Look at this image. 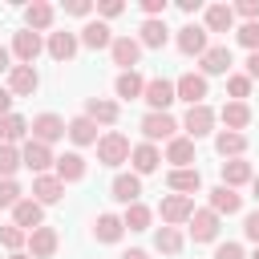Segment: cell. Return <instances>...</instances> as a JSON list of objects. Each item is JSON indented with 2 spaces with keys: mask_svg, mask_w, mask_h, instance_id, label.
Listing matches in <instances>:
<instances>
[{
  "mask_svg": "<svg viewBox=\"0 0 259 259\" xmlns=\"http://www.w3.org/2000/svg\"><path fill=\"white\" fill-rule=\"evenodd\" d=\"M77 45H81L77 32H53V36H49V57H53V61H73Z\"/></svg>",
  "mask_w": 259,
  "mask_h": 259,
  "instance_id": "21",
  "label": "cell"
},
{
  "mask_svg": "<svg viewBox=\"0 0 259 259\" xmlns=\"http://www.w3.org/2000/svg\"><path fill=\"white\" fill-rule=\"evenodd\" d=\"M214 150L231 162V158H243V150H247V138L243 134H235V130H223L219 138H214Z\"/></svg>",
  "mask_w": 259,
  "mask_h": 259,
  "instance_id": "31",
  "label": "cell"
},
{
  "mask_svg": "<svg viewBox=\"0 0 259 259\" xmlns=\"http://www.w3.org/2000/svg\"><path fill=\"white\" fill-rule=\"evenodd\" d=\"M8 259H32V255H24V251H12V255H8Z\"/></svg>",
  "mask_w": 259,
  "mask_h": 259,
  "instance_id": "56",
  "label": "cell"
},
{
  "mask_svg": "<svg viewBox=\"0 0 259 259\" xmlns=\"http://www.w3.org/2000/svg\"><path fill=\"white\" fill-rule=\"evenodd\" d=\"M40 49H45V45H40V32H32V28H24V32L12 36V53H16L20 65H32V61L40 57Z\"/></svg>",
  "mask_w": 259,
  "mask_h": 259,
  "instance_id": "13",
  "label": "cell"
},
{
  "mask_svg": "<svg viewBox=\"0 0 259 259\" xmlns=\"http://www.w3.org/2000/svg\"><path fill=\"white\" fill-rule=\"evenodd\" d=\"M69 138H73L77 146H97V121H89L85 113L73 117V121H69Z\"/></svg>",
  "mask_w": 259,
  "mask_h": 259,
  "instance_id": "34",
  "label": "cell"
},
{
  "mask_svg": "<svg viewBox=\"0 0 259 259\" xmlns=\"http://www.w3.org/2000/svg\"><path fill=\"white\" fill-rule=\"evenodd\" d=\"M138 194H142V178H138V174H117L113 186H109V198H117V202H125V206H134Z\"/></svg>",
  "mask_w": 259,
  "mask_h": 259,
  "instance_id": "18",
  "label": "cell"
},
{
  "mask_svg": "<svg viewBox=\"0 0 259 259\" xmlns=\"http://www.w3.org/2000/svg\"><path fill=\"white\" fill-rule=\"evenodd\" d=\"M8 61H12V53L0 45V73H12V65H8Z\"/></svg>",
  "mask_w": 259,
  "mask_h": 259,
  "instance_id": "53",
  "label": "cell"
},
{
  "mask_svg": "<svg viewBox=\"0 0 259 259\" xmlns=\"http://www.w3.org/2000/svg\"><path fill=\"white\" fill-rule=\"evenodd\" d=\"M235 16H243L247 24H255L259 20V0H239L235 4Z\"/></svg>",
  "mask_w": 259,
  "mask_h": 259,
  "instance_id": "44",
  "label": "cell"
},
{
  "mask_svg": "<svg viewBox=\"0 0 259 259\" xmlns=\"http://www.w3.org/2000/svg\"><path fill=\"white\" fill-rule=\"evenodd\" d=\"M243 235H247V239H251V243H255V247H259V210H255V214H247V219H243Z\"/></svg>",
  "mask_w": 259,
  "mask_h": 259,
  "instance_id": "46",
  "label": "cell"
},
{
  "mask_svg": "<svg viewBox=\"0 0 259 259\" xmlns=\"http://www.w3.org/2000/svg\"><path fill=\"white\" fill-rule=\"evenodd\" d=\"M8 113H12V93L0 89V117H8Z\"/></svg>",
  "mask_w": 259,
  "mask_h": 259,
  "instance_id": "50",
  "label": "cell"
},
{
  "mask_svg": "<svg viewBox=\"0 0 259 259\" xmlns=\"http://www.w3.org/2000/svg\"><path fill=\"white\" fill-rule=\"evenodd\" d=\"M121 231H125V223H121L117 214H97V223H93V235H97L101 243H117Z\"/></svg>",
  "mask_w": 259,
  "mask_h": 259,
  "instance_id": "35",
  "label": "cell"
},
{
  "mask_svg": "<svg viewBox=\"0 0 259 259\" xmlns=\"http://www.w3.org/2000/svg\"><path fill=\"white\" fill-rule=\"evenodd\" d=\"M24 239H28V231H20V227H0V243H4L8 251H20Z\"/></svg>",
  "mask_w": 259,
  "mask_h": 259,
  "instance_id": "41",
  "label": "cell"
},
{
  "mask_svg": "<svg viewBox=\"0 0 259 259\" xmlns=\"http://www.w3.org/2000/svg\"><path fill=\"white\" fill-rule=\"evenodd\" d=\"M20 162H24V166H28L32 174H45L49 166H57L53 150H49V146H40V142H32V138L24 142V150H20Z\"/></svg>",
  "mask_w": 259,
  "mask_h": 259,
  "instance_id": "11",
  "label": "cell"
},
{
  "mask_svg": "<svg viewBox=\"0 0 259 259\" xmlns=\"http://www.w3.org/2000/svg\"><path fill=\"white\" fill-rule=\"evenodd\" d=\"M247 77H251V81H259V53H251V57H247Z\"/></svg>",
  "mask_w": 259,
  "mask_h": 259,
  "instance_id": "51",
  "label": "cell"
},
{
  "mask_svg": "<svg viewBox=\"0 0 259 259\" xmlns=\"http://www.w3.org/2000/svg\"><path fill=\"white\" fill-rule=\"evenodd\" d=\"M235 28V8L231 4H210L206 8V32H231Z\"/></svg>",
  "mask_w": 259,
  "mask_h": 259,
  "instance_id": "27",
  "label": "cell"
},
{
  "mask_svg": "<svg viewBox=\"0 0 259 259\" xmlns=\"http://www.w3.org/2000/svg\"><path fill=\"white\" fill-rule=\"evenodd\" d=\"M121 259H150V255H146V251H138V247H134V251H125V255H121Z\"/></svg>",
  "mask_w": 259,
  "mask_h": 259,
  "instance_id": "54",
  "label": "cell"
},
{
  "mask_svg": "<svg viewBox=\"0 0 259 259\" xmlns=\"http://www.w3.org/2000/svg\"><path fill=\"white\" fill-rule=\"evenodd\" d=\"M166 182H170V190H174V194H194V190L202 186V174H198L194 166H186V170H170V174H166Z\"/></svg>",
  "mask_w": 259,
  "mask_h": 259,
  "instance_id": "25",
  "label": "cell"
},
{
  "mask_svg": "<svg viewBox=\"0 0 259 259\" xmlns=\"http://www.w3.org/2000/svg\"><path fill=\"white\" fill-rule=\"evenodd\" d=\"M16 202H20V186H16L12 178H0V206H8V210H12Z\"/></svg>",
  "mask_w": 259,
  "mask_h": 259,
  "instance_id": "43",
  "label": "cell"
},
{
  "mask_svg": "<svg viewBox=\"0 0 259 259\" xmlns=\"http://www.w3.org/2000/svg\"><path fill=\"white\" fill-rule=\"evenodd\" d=\"M214 259H247V255H243L239 243H219V247H214Z\"/></svg>",
  "mask_w": 259,
  "mask_h": 259,
  "instance_id": "45",
  "label": "cell"
},
{
  "mask_svg": "<svg viewBox=\"0 0 259 259\" xmlns=\"http://www.w3.org/2000/svg\"><path fill=\"white\" fill-rule=\"evenodd\" d=\"M174 89H178V101L202 105V97H206V77H202V73H182V77L174 81Z\"/></svg>",
  "mask_w": 259,
  "mask_h": 259,
  "instance_id": "10",
  "label": "cell"
},
{
  "mask_svg": "<svg viewBox=\"0 0 259 259\" xmlns=\"http://www.w3.org/2000/svg\"><path fill=\"white\" fill-rule=\"evenodd\" d=\"M158 214H162V223H166V227L190 223V214H194V198H190V194H166V198H162V206H158Z\"/></svg>",
  "mask_w": 259,
  "mask_h": 259,
  "instance_id": "6",
  "label": "cell"
},
{
  "mask_svg": "<svg viewBox=\"0 0 259 259\" xmlns=\"http://www.w3.org/2000/svg\"><path fill=\"white\" fill-rule=\"evenodd\" d=\"M178 8L190 16V12H198V8H202V0H178Z\"/></svg>",
  "mask_w": 259,
  "mask_h": 259,
  "instance_id": "52",
  "label": "cell"
},
{
  "mask_svg": "<svg viewBox=\"0 0 259 259\" xmlns=\"http://www.w3.org/2000/svg\"><path fill=\"white\" fill-rule=\"evenodd\" d=\"M24 24H28L32 32L49 28V24H53V4H45V0H32V4H24Z\"/></svg>",
  "mask_w": 259,
  "mask_h": 259,
  "instance_id": "29",
  "label": "cell"
},
{
  "mask_svg": "<svg viewBox=\"0 0 259 259\" xmlns=\"http://www.w3.org/2000/svg\"><path fill=\"white\" fill-rule=\"evenodd\" d=\"M142 12H146V20H158L166 12V0H142Z\"/></svg>",
  "mask_w": 259,
  "mask_h": 259,
  "instance_id": "47",
  "label": "cell"
},
{
  "mask_svg": "<svg viewBox=\"0 0 259 259\" xmlns=\"http://www.w3.org/2000/svg\"><path fill=\"white\" fill-rule=\"evenodd\" d=\"M166 162H170L174 170H186V166L194 162V142H190V138H174V142H166Z\"/></svg>",
  "mask_w": 259,
  "mask_h": 259,
  "instance_id": "22",
  "label": "cell"
},
{
  "mask_svg": "<svg viewBox=\"0 0 259 259\" xmlns=\"http://www.w3.org/2000/svg\"><path fill=\"white\" fill-rule=\"evenodd\" d=\"M142 134H146L150 146H154V142H174V138H178V121H174L170 113H146V117H142Z\"/></svg>",
  "mask_w": 259,
  "mask_h": 259,
  "instance_id": "5",
  "label": "cell"
},
{
  "mask_svg": "<svg viewBox=\"0 0 259 259\" xmlns=\"http://www.w3.org/2000/svg\"><path fill=\"white\" fill-rule=\"evenodd\" d=\"M251 259H259V247H255V255H251Z\"/></svg>",
  "mask_w": 259,
  "mask_h": 259,
  "instance_id": "57",
  "label": "cell"
},
{
  "mask_svg": "<svg viewBox=\"0 0 259 259\" xmlns=\"http://www.w3.org/2000/svg\"><path fill=\"white\" fill-rule=\"evenodd\" d=\"M235 36H239V45H243V49L259 53V20H255V24H243V28L235 32Z\"/></svg>",
  "mask_w": 259,
  "mask_h": 259,
  "instance_id": "42",
  "label": "cell"
},
{
  "mask_svg": "<svg viewBox=\"0 0 259 259\" xmlns=\"http://www.w3.org/2000/svg\"><path fill=\"white\" fill-rule=\"evenodd\" d=\"M28 130H32V142H40V146H53V142H61V138L69 134V125H65L57 113H36Z\"/></svg>",
  "mask_w": 259,
  "mask_h": 259,
  "instance_id": "4",
  "label": "cell"
},
{
  "mask_svg": "<svg viewBox=\"0 0 259 259\" xmlns=\"http://www.w3.org/2000/svg\"><path fill=\"white\" fill-rule=\"evenodd\" d=\"M57 243H61V235H57L53 227H36V231L28 235V255H32V259H49V255L57 251Z\"/></svg>",
  "mask_w": 259,
  "mask_h": 259,
  "instance_id": "17",
  "label": "cell"
},
{
  "mask_svg": "<svg viewBox=\"0 0 259 259\" xmlns=\"http://www.w3.org/2000/svg\"><path fill=\"white\" fill-rule=\"evenodd\" d=\"M255 178V170H251V162L247 158H231V162H223V186H243V182H251Z\"/></svg>",
  "mask_w": 259,
  "mask_h": 259,
  "instance_id": "24",
  "label": "cell"
},
{
  "mask_svg": "<svg viewBox=\"0 0 259 259\" xmlns=\"http://www.w3.org/2000/svg\"><path fill=\"white\" fill-rule=\"evenodd\" d=\"M251 190H255V198H259V174H255V178H251Z\"/></svg>",
  "mask_w": 259,
  "mask_h": 259,
  "instance_id": "55",
  "label": "cell"
},
{
  "mask_svg": "<svg viewBox=\"0 0 259 259\" xmlns=\"http://www.w3.org/2000/svg\"><path fill=\"white\" fill-rule=\"evenodd\" d=\"M130 154H134V146H130L125 134L109 130V134L97 138V162L101 166H121V162H130Z\"/></svg>",
  "mask_w": 259,
  "mask_h": 259,
  "instance_id": "1",
  "label": "cell"
},
{
  "mask_svg": "<svg viewBox=\"0 0 259 259\" xmlns=\"http://www.w3.org/2000/svg\"><path fill=\"white\" fill-rule=\"evenodd\" d=\"M142 36H138V45L142 49H162L166 45V36H170V28L162 24V20H142V28H138Z\"/></svg>",
  "mask_w": 259,
  "mask_h": 259,
  "instance_id": "30",
  "label": "cell"
},
{
  "mask_svg": "<svg viewBox=\"0 0 259 259\" xmlns=\"http://www.w3.org/2000/svg\"><path fill=\"white\" fill-rule=\"evenodd\" d=\"M130 162H134V174H154V170H158V162H162V154H158V146L142 142V146H134Z\"/></svg>",
  "mask_w": 259,
  "mask_h": 259,
  "instance_id": "23",
  "label": "cell"
},
{
  "mask_svg": "<svg viewBox=\"0 0 259 259\" xmlns=\"http://www.w3.org/2000/svg\"><path fill=\"white\" fill-rule=\"evenodd\" d=\"M214 235H219V214H214L210 206H206V210H194V214H190V239H194V243H210Z\"/></svg>",
  "mask_w": 259,
  "mask_h": 259,
  "instance_id": "16",
  "label": "cell"
},
{
  "mask_svg": "<svg viewBox=\"0 0 259 259\" xmlns=\"http://www.w3.org/2000/svg\"><path fill=\"white\" fill-rule=\"evenodd\" d=\"M198 65H202V77H219V73H231V49L227 45H210L202 57H198Z\"/></svg>",
  "mask_w": 259,
  "mask_h": 259,
  "instance_id": "9",
  "label": "cell"
},
{
  "mask_svg": "<svg viewBox=\"0 0 259 259\" xmlns=\"http://www.w3.org/2000/svg\"><path fill=\"white\" fill-rule=\"evenodd\" d=\"M12 227H20V231H36V227H45V206L36 202V198H20L16 206H12Z\"/></svg>",
  "mask_w": 259,
  "mask_h": 259,
  "instance_id": "7",
  "label": "cell"
},
{
  "mask_svg": "<svg viewBox=\"0 0 259 259\" xmlns=\"http://www.w3.org/2000/svg\"><path fill=\"white\" fill-rule=\"evenodd\" d=\"M109 53H113V65H121V73H130V69L138 65V57H142V45H138L134 36H113Z\"/></svg>",
  "mask_w": 259,
  "mask_h": 259,
  "instance_id": "14",
  "label": "cell"
},
{
  "mask_svg": "<svg viewBox=\"0 0 259 259\" xmlns=\"http://www.w3.org/2000/svg\"><path fill=\"white\" fill-rule=\"evenodd\" d=\"M65 12H73V16H89V12H93V4H89V0H69V4H65Z\"/></svg>",
  "mask_w": 259,
  "mask_h": 259,
  "instance_id": "48",
  "label": "cell"
},
{
  "mask_svg": "<svg viewBox=\"0 0 259 259\" xmlns=\"http://www.w3.org/2000/svg\"><path fill=\"white\" fill-rule=\"evenodd\" d=\"M121 8H125V4H121V0H101V8H97V12H101V16H105V20H113V16H117V12H121Z\"/></svg>",
  "mask_w": 259,
  "mask_h": 259,
  "instance_id": "49",
  "label": "cell"
},
{
  "mask_svg": "<svg viewBox=\"0 0 259 259\" xmlns=\"http://www.w3.org/2000/svg\"><path fill=\"white\" fill-rule=\"evenodd\" d=\"M178 49L186 53V57H202L210 45H206V28L202 24H182L178 28Z\"/></svg>",
  "mask_w": 259,
  "mask_h": 259,
  "instance_id": "12",
  "label": "cell"
},
{
  "mask_svg": "<svg viewBox=\"0 0 259 259\" xmlns=\"http://www.w3.org/2000/svg\"><path fill=\"white\" fill-rule=\"evenodd\" d=\"M142 101L150 105V113H166V109L178 101V89H174V81L154 77V81H146V97H142Z\"/></svg>",
  "mask_w": 259,
  "mask_h": 259,
  "instance_id": "2",
  "label": "cell"
},
{
  "mask_svg": "<svg viewBox=\"0 0 259 259\" xmlns=\"http://www.w3.org/2000/svg\"><path fill=\"white\" fill-rule=\"evenodd\" d=\"M113 89H117V97H125V101H138V97H146V81L138 77V69H130V73H121Z\"/></svg>",
  "mask_w": 259,
  "mask_h": 259,
  "instance_id": "33",
  "label": "cell"
},
{
  "mask_svg": "<svg viewBox=\"0 0 259 259\" xmlns=\"http://www.w3.org/2000/svg\"><path fill=\"white\" fill-rule=\"evenodd\" d=\"M121 223H125L130 231H150V206H146V202H134V206H125Z\"/></svg>",
  "mask_w": 259,
  "mask_h": 259,
  "instance_id": "38",
  "label": "cell"
},
{
  "mask_svg": "<svg viewBox=\"0 0 259 259\" xmlns=\"http://www.w3.org/2000/svg\"><path fill=\"white\" fill-rule=\"evenodd\" d=\"M182 130H186V138L190 142H198V138H206L210 130H214V109L202 101V105H190L186 109V117H182Z\"/></svg>",
  "mask_w": 259,
  "mask_h": 259,
  "instance_id": "3",
  "label": "cell"
},
{
  "mask_svg": "<svg viewBox=\"0 0 259 259\" xmlns=\"http://www.w3.org/2000/svg\"><path fill=\"white\" fill-rule=\"evenodd\" d=\"M36 85H40V77H36L32 65H12V73H8V93L12 97H32Z\"/></svg>",
  "mask_w": 259,
  "mask_h": 259,
  "instance_id": "8",
  "label": "cell"
},
{
  "mask_svg": "<svg viewBox=\"0 0 259 259\" xmlns=\"http://www.w3.org/2000/svg\"><path fill=\"white\" fill-rule=\"evenodd\" d=\"M20 166H24V162H20V150H16V146H4V142H0V178H12V174H16Z\"/></svg>",
  "mask_w": 259,
  "mask_h": 259,
  "instance_id": "39",
  "label": "cell"
},
{
  "mask_svg": "<svg viewBox=\"0 0 259 259\" xmlns=\"http://www.w3.org/2000/svg\"><path fill=\"white\" fill-rule=\"evenodd\" d=\"M81 45H85V49H109V45H113V28H109L105 20H89V24L81 28Z\"/></svg>",
  "mask_w": 259,
  "mask_h": 259,
  "instance_id": "19",
  "label": "cell"
},
{
  "mask_svg": "<svg viewBox=\"0 0 259 259\" xmlns=\"http://www.w3.org/2000/svg\"><path fill=\"white\" fill-rule=\"evenodd\" d=\"M239 206H243V194H235L231 186L219 182V186L210 190V210H214V214H235Z\"/></svg>",
  "mask_w": 259,
  "mask_h": 259,
  "instance_id": "26",
  "label": "cell"
},
{
  "mask_svg": "<svg viewBox=\"0 0 259 259\" xmlns=\"http://www.w3.org/2000/svg\"><path fill=\"white\" fill-rule=\"evenodd\" d=\"M219 117H223V125H227V130H235V134H243V130L251 125V105H247V101H227Z\"/></svg>",
  "mask_w": 259,
  "mask_h": 259,
  "instance_id": "20",
  "label": "cell"
},
{
  "mask_svg": "<svg viewBox=\"0 0 259 259\" xmlns=\"http://www.w3.org/2000/svg\"><path fill=\"white\" fill-rule=\"evenodd\" d=\"M32 194H36V202H40V206H53V202H61L65 182H61L57 174H36V178H32Z\"/></svg>",
  "mask_w": 259,
  "mask_h": 259,
  "instance_id": "15",
  "label": "cell"
},
{
  "mask_svg": "<svg viewBox=\"0 0 259 259\" xmlns=\"http://www.w3.org/2000/svg\"><path fill=\"white\" fill-rule=\"evenodd\" d=\"M85 117H89V121H101V125H113V121H117V101L89 97V101H85Z\"/></svg>",
  "mask_w": 259,
  "mask_h": 259,
  "instance_id": "28",
  "label": "cell"
},
{
  "mask_svg": "<svg viewBox=\"0 0 259 259\" xmlns=\"http://www.w3.org/2000/svg\"><path fill=\"white\" fill-rule=\"evenodd\" d=\"M57 178L61 182H81L85 178V158L81 154H61L57 158Z\"/></svg>",
  "mask_w": 259,
  "mask_h": 259,
  "instance_id": "32",
  "label": "cell"
},
{
  "mask_svg": "<svg viewBox=\"0 0 259 259\" xmlns=\"http://www.w3.org/2000/svg\"><path fill=\"white\" fill-rule=\"evenodd\" d=\"M227 93H231L235 101H243V97L251 93V77H247V73H231V77H227Z\"/></svg>",
  "mask_w": 259,
  "mask_h": 259,
  "instance_id": "40",
  "label": "cell"
},
{
  "mask_svg": "<svg viewBox=\"0 0 259 259\" xmlns=\"http://www.w3.org/2000/svg\"><path fill=\"white\" fill-rule=\"evenodd\" d=\"M154 247H158L162 255H178V251H182V235H178V227H158V231H154Z\"/></svg>",
  "mask_w": 259,
  "mask_h": 259,
  "instance_id": "37",
  "label": "cell"
},
{
  "mask_svg": "<svg viewBox=\"0 0 259 259\" xmlns=\"http://www.w3.org/2000/svg\"><path fill=\"white\" fill-rule=\"evenodd\" d=\"M24 134H28V121H24L20 113H8V117H0V142H4V146L20 142Z\"/></svg>",
  "mask_w": 259,
  "mask_h": 259,
  "instance_id": "36",
  "label": "cell"
}]
</instances>
